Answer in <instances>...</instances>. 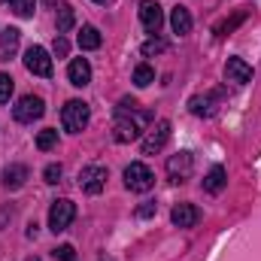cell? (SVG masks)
Here are the masks:
<instances>
[{
  "label": "cell",
  "mask_w": 261,
  "mask_h": 261,
  "mask_svg": "<svg viewBox=\"0 0 261 261\" xmlns=\"http://www.w3.org/2000/svg\"><path fill=\"white\" fill-rule=\"evenodd\" d=\"M152 122V113H146V110H140V103L137 100H119V107H116V125H113V137L119 140V143H134V140H140V134L143 128Z\"/></svg>",
  "instance_id": "1"
},
{
  "label": "cell",
  "mask_w": 261,
  "mask_h": 261,
  "mask_svg": "<svg viewBox=\"0 0 261 261\" xmlns=\"http://www.w3.org/2000/svg\"><path fill=\"white\" fill-rule=\"evenodd\" d=\"M61 122H64V130H70V134L85 130L91 122V107L85 100H67L61 110Z\"/></svg>",
  "instance_id": "2"
},
{
  "label": "cell",
  "mask_w": 261,
  "mask_h": 261,
  "mask_svg": "<svg viewBox=\"0 0 261 261\" xmlns=\"http://www.w3.org/2000/svg\"><path fill=\"white\" fill-rule=\"evenodd\" d=\"M43 113H46V103H43V97H37V94H24V97H18V103L12 107V119H15L18 125H34L37 119H43Z\"/></svg>",
  "instance_id": "3"
},
{
  "label": "cell",
  "mask_w": 261,
  "mask_h": 261,
  "mask_svg": "<svg viewBox=\"0 0 261 261\" xmlns=\"http://www.w3.org/2000/svg\"><path fill=\"white\" fill-rule=\"evenodd\" d=\"M73 219H76V203H73V200H67V197H58V200L49 206V228H52L55 234L67 231Z\"/></svg>",
  "instance_id": "4"
},
{
  "label": "cell",
  "mask_w": 261,
  "mask_h": 261,
  "mask_svg": "<svg viewBox=\"0 0 261 261\" xmlns=\"http://www.w3.org/2000/svg\"><path fill=\"white\" fill-rule=\"evenodd\" d=\"M125 186L130 192H149L155 186V173L143 164V161H130L125 167Z\"/></svg>",
  "instance_id": "5"
},
{
  "label": "cell",
  "mask_w": 261,
  "mask_h": 261,
  "mask_svg": "<svg viewBox=\"0 0 261 261\" xmlns=\"http://www.w3.org/2000/svg\"><path fill=\"white\" fill-rule=\"evenodd\" d=\"M107 176H110L107 167H100V164H88V167L79 170V189L88 192V195H100L103 186H107Z\"/></svg>",
  "instance_id": "6"
},
{
  "label": "cell",
  "mask_w": 261,
  "mask_h": 261,
  "mask_svg": "<svg viewBox=\"0 0 261 261\" xmlns=\"http://www.w3.org/2000/svg\"><path fill=\"white\" fill-rule=\"evenodd\" d=\"M167 140H170V122H167V119H158V122L149 128V134L143 137V155H155V152H161Z\"/></svg>",
  "instance_id": "7"
},
{
  "label": "cell",
  "mask_w": 261,
  "mask_h": 261,
  "mask_svg": "<svg viewBox=\"0 0 261 261\" xmlns=\"http://www.w3.org/2000/svg\"><path fill=\"white\" fill-rule=\"evenodd\" d=\"M24 67H28V73H34V76H43V79L52 76V58H49V52H46L43 46H31V49L24 52Z\"/></svg>",
  "instance_id": "8"
},
{
  "label": "cell",
  "mask_w": 261,
  "mask_h": 261,
  "mask_svg": "<svg viewBox=\"0 0 261 261\" xmlns=\"http://www.w3.org/2000/svg\"><path fill=\"white\" fill-rule=\"evenodd\" d=\"M192 167H195L192 152H176V155L167 158V176H170L173 182H186V179L192 176Z\"/></svg>",
  "instance_id": "9"
},
{
  "label": "cell",
  "mask_w": 261,
  "mask_h": 261,
  "mask_svg": "<svg viewBox=\"0 0 261 261\" xmlns=\"http://www.w3.org/2000/svg\"><path fill=\"white\" fill-rule=\"evenodd\" d=\"M140 21L149 34H158L164 24V9L158 6V0H143L140 3Z\"/></svg>",
  "instance_id": "10"
},
{
  "label": "cell",
  "mask_w": 261,
  "mask_h": 261,
  "mask_svg": "<svg viewBox=\"0 0 261 261\" xmlns=\"http://www.w3.org/2000/svg\"><path fill=\"white\" fill-rule=\"evenodd\" d=\"M170 222L176 228H195L197 222H200V210H197L195 203H176L173 213H170Z\"/></svg>",
  "instance_id": "11"
},
{
  "label": "cell",
  "mask_w": 261,
  "mask_h": 261,
  "mask_svg": "<svg viewBox=\"0 0 261 261\" xmlns=\"http://www.w3.org/2000/svg\"><path fill=\"white\" fill-rule=\"evenodd\" d=\"M67 79H70V85L85 88L91 82V64H88V58H73L70 67H67Z\"/></svg>",
  "instance_id": "12"
},
{
  "label": "cell",
  "mask_w": 261,
  "mask_h": 261,
  "mask_svg": "<svg viewBox=\"0 0 261 261\" xmlns=\"http://www.w3.org/2000/svg\"><path fill=\"white\" fill-rule=\"evenodd\" d=\"M225 79L234 82V85H246V82L252 79V67L246 64L243 58H228V64H225Z\"/></svg>",
  "instance_id": "13"
},
{
  "label": "cell",
  "mask_w": 261,
  "mask_h": 261,
  "mask_svg": "<svg viewBox=\"0 0 261 261\" xmlns=\"http://www.w3.org/2000/svg\"><path fill=\"white\" fill-rule=\"evenodd\" d=\"M216 103H219V94H195L189 100V113L200 116V119H210V116H216Z\"/></svg>",
  "instance_id": "14"
},
{
  "label": "cell",
  "mask_w": 261,
  "mask_h": 261,
  "mask_svg": "<svg viewBox=\"0 0 261 261\" xmlns=\"http://www.w3.org/2000/svg\"><path fill=\"white\" fill-rule=\"evenodd\" d=\"M192 12L186 9V6H173V12H170V28H173V34H179V37H186V34H192Z\"/></svg>",
  "instance_id": "15"
},
{
  "label": "cell",
  "mask_w": 261,
  "mask_h": 261,
  "mask_svg": "<svg viewBox=\"0 0 261 261\" xmlns=\"http://www.w3.org/2000/svg\"><path fill=\"white\" fill-rule=\"evenodd\" d=\"M28 173H31V170H28L24 164H6L0 179H3V186H6V189H21V186H24V179H28Z\"/></svg>",
  "instance_id": "16"
},
{
  "label": "cell",
  "mask_w": 261,
  "mask_h": 261,
  "mask_svg": "<svg viewBox=\"0 0 261 261\" xmlns=\"http://www.w3.org/2000/svg\"><path fill=\"white\" fill-rule=\"evenodd\" d=\"M225 182H228V170L222 167V164H216L206 176H203V192H210V195H219L222 189H225Z\"/></svg>",
  "instance_id": "17"
},
{
  "label": "cell",
  "mask_w": 261,
  "mask_h": 261,
  "mask_svg": "<svg viewBox=\"0 0 261 261\" xmlns=\"http://www.w3.org/2000/svg\"><path fill=\"white\" fill-rule=\"evenodd\" d=\"M18 40H21V31H18V28H3V31H0V55L9 58V55L18 49Z\"/></svg>",
  "instance_id": "18"
},
{
  "label": "cell",
  "mask_w": 261,
  "mask_h": 261,
  "mask_svg": "<svg viewBox=\"0 0 261 261\" xmlns=\"http://www.w3.org/2000/svg\"><path fill=\"white\" fill-rule=\"evenodd\" d=\"M79 49H82V52L100 49V31H97L94 24H85V28L79 31Z\"/></svg>",
  "instance_id": "19"
},
{
  "label": "cell",
  "mask_w": 261,
  "mask_h": 261,
  "mask_svg": "<svg viewBox=\"0 0 261 261\" xmlns=\"http://www.w3.org/2000/svg\"><path fill=\"white\" fill-rule=\"evenodd\" d=\"M55 24H58V34H61V37L76 24V12H73L70 3H61V6H58V18H55Z\"/></svg>",
  "instance_id": "20"
},
{
  "label": "cell",
  "mask_w": 261,
  "mask_h": 261,
  "mask_svg": "<svg viewBox=\"0 0 261 261\" xmlns=\"http://www.w3.org/2000/svg\"><path fill=\"white\" fill-rule=\"evenodd\" d=\"M243 21H246V9H237L231 18H225L222 24H216V37H228V34H234V28L243 24Z\"/></svg>",
  "instance_id": "21"
},
{
  "label": "cell",
  "mask_w": 261,
  "mask_h": 261,
  "mask_svg": "<svg viewBox=\"0 0 261 261\" xmlns=\"http://www.w3.org/2000/svg\"><path fill=\"white\" fill-rule=\"evenodd\" d=\"M155 82V70L149 64H137L134 67V85L137 88H146V85H152Z\"/></svg>",
  "instance_id": "22"
},
{
  "label": "cell",
  "mask_w": 261,
  "mask_h": 261,
  "mask_svg": "<svg viewBox=\"0 0 261 261\" xmlns=\"http://www.w3.org/2000/svg\"><path fill=\"white\" fill-rule=\"evenodd\" d=\"M55 143H58V130L55 128H46V130L37 134V149H40V152H49Z\"/></svg>",
  "instance_id": "23"
},
{
  "label": "cell",
  "mask_w": 261,
  "mask_h": 261,
  "mask_svg": "<svg viewBox=\"0 0 261 261\" xmlns=\"http://www.w3.org/2000/svg\"><path fill=\"white\" fill-rule=\"evenodd\" d=\"M9 6H12V12L18 18H31L34 9H37V0H9Z\"/></svg>",
  "instance_id": "24"
},
{
  "label": "cell",
  "mask_w": 261,
  "mask_h": 261,
  "mask_svg": "<svg viewBox=\"0 0 261 261\" xmlns=\"http://www.w3.org/2000/svg\"><path fill=\"white\" fill-rule=\"evenodd\" d=\"M164 49H167V43H164L161 37H152V40H146V43H143V55H146V58H152V55H161Z\"/></svg>",
  "instance_id": "25"
},
{
  "label": "cell",
  "mask_w": 261,
  "mask_h": 261,
  "mask_svg": "<svg viewBox=\"0 0 261 261\" xmlns=\"http://www.w3.org/2000/svg\"><path fill=\"white\" fill-rule=\"evenodd\" d=\"M12 91H15V82H12V76H9V73H0V103H9Z\"/></svg>",
  "instance_id": "26"
},
{
  "label": "cell",
  "mask_w": 261,
  "mask_h": 261,
  "mask_svg": "<svg viewBox=\"0 0 261 261\" xmlns=\"http://www.w3.org/2000/svg\"><path fill=\"white\" fill-rule=\"evenodd\" d=\"M61 176H64V167H61V164H49V167L43 170V179H46L49 186H55V182H61Z\"/></svg>",
  "instance_id": "27"
},
{
  "label": "cell",
  "mask_w": 261,
  "mask_h": 261,
  "mask_svg": "<svg viewBox=\"0 0 261 261\" xmlns=\"http://www.w3.org/2000/svg\"><path fill=\"white\" fill-rule=\"evenodd\" d=\"M55 261H76V249H73L70 243L58 246V249H55Z\"/></svg>",
  "instance_id": "28"
},
{
  "label": "cell",
  "mask_w": 261,
  "mask_h": 261,
  "mask_svg": "<svg viewBox=\"0 0 261 261\" xmlns=\"http://www.w3.org/2000/svg\"><path fill=\"white\" fill-rule=\"evenodd\" d=\"M52 52H55L58 58H67V52H70V43H67L64 37H61V34L55 37V46H52Z\"/></svg>",
  "instance_id": "29"
},
{
  "label": "cell",
  "mask_w": 261,
  "mask_h": 261,
  "mask_svg": "<svg viewBox=\"0 0 261 261\" xmlns=\"http://www.w3.org/2000/svg\"><path fill=\"white\" fill-rule=\"evenodd\" d=\"M155 210H158V203H152V200H146L140 210H137V216L140 219H149V216H155Z\"/></svg>",
  "instance_id": "30"
},
{
  "label": "cell",
  "mask_w": 261,
  "mask_h": 261,
  "mask_svg": "<svg viewBox=\"0 0 261 261\" xmlns=\"http://www.w3.org/2000/svg\"><path fill=\"white\" fill-rule=\"evenodd\" d=\"M94 3H100V6H103V3H113V0H94Z\"/></svg>",
  "instance_id": "31"
},
{
  "label": "cell",
  "mask_w": 261,
  "mask_h": 261,
  "mask_svg": "<svg viewBox=\"0 0 261 261\" xmlns=\"http://www.w3.org/2000/svg\"><path fill=\"white\" fill-rule=\"evenodd\" d=\"M28 261H40V258H28Z\"/></svg>",
  "instance_id": "32"
},
{
  "label": "cell",
  "mask_w": 261,
  "mask_h": 261,
  "mask_svg": "<svg viewBox=\"0 0 261 261\" xmlns=\"http://www.w3.org/2000/svg\"><path fill=\"white\" fill-rule=\"evenodd\" d=\"M6 3H9V0H6Z\"/></svg>",
  "instance_id": "33"
}]
</instances>
